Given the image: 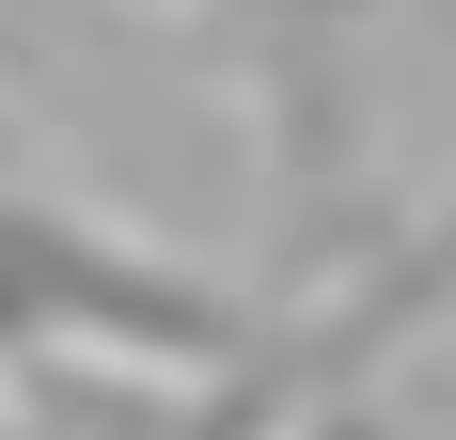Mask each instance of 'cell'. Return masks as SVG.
Returning a JSON list of instances; mask_svg holds the SVG:
<instances>
[{"mask_svg": "<svg viewBox=\"0 0 456 440\" xmlns=\"http://www.w3.org/2000/svg\"><path fill=\"white\" fill-rule=\"evenodd\" d=\"M268 440H410V425H394V409H378L362 378H346V394H315V409H283Z\"/></svg>", "mask_w": 456, "mask_h": 440, "instance_id": "obj_2", "label": "cell"}, {"mask_svg": "<svg viewBox=\"0 0 456 440\" xmlns=\"http://www.w3.org/2000/svg\"><path fill=\"white\" fill-rule=\"evenodd\" d=\"M268 346L283 330L236 283H205L189 252L126 236V220H79V205L0 174V378L110 362V378H174V394H252Z\"/></svg>", "mask_w": 456, "mask_h": 440, "instance_id": "obj_1", "label": "cell"}]
</instances>
